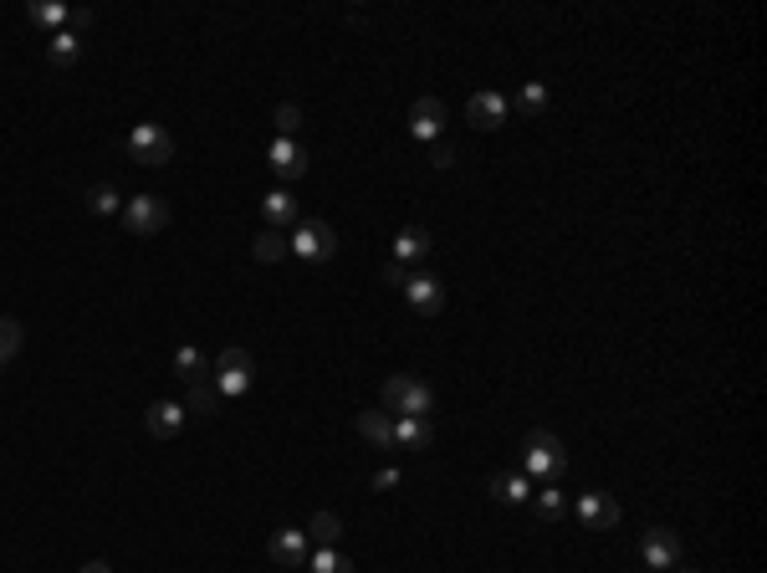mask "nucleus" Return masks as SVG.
Masks as SVG:
<instances>
[{
    "label": "nucleus",
    "mask_w": 767,
    "mask_h": 573,
    "mask_svg": "<svg viewBox=\"0 0 767 573\" xmlns=\"http://www.w3.org/2000/svg\"><path fill=\"white\" fill-rule=\"evenodd\" d=\"M215 379V389L220 394H246L251 389V379H256V364H251V354H246V348H225V354L215 359V369H210Z\"/></svg>",
    "instance_id": "5"
},
{
    "label": "nucleus",
    "mask_w": 767,
    "mask_h": 573,
    "mask_svg": "<svg viewBox=\"0 0 767 573\" xmlns=\"http://www.w3.org/2000/svg\"><path fill=\"white\" fill-rule=\"evenodd\" d=\"M430 164L435 169H450V164H456V149H450L445 139H430Z\"/></svg>",
    "instance_id": "32"
},
{
    "label": "nucleus",
    "mask_w": 767,
    "mask_h": 573,
    "mask_svg": "<svg viewBox=\"0 0 767 573\" xmlns=\"http://www.w3.org/2000/svg\"><path fill=\"white\" fill-rule=\"evenodd\" d=\"M532 502H537V517H548V522H558L563 512H568V492H563V481H548L543 492H532Z\"/></svg>",
    "instance_id": "24"
},
{
    "label": "nucleus",
    "mask_w": 767,
    "mask_h": 573,
    "mask_svg": "<svg viewBox=\"0 0 767 573\" xmlns=\"http://www.w3.org/2000/svg\"><path fill=\"white\" fill-rule=\"evenodd\" d=\"M425 256H430V231L404 226V231L394 236V261H399V267H415V261H425Z\"/></svg>",
    "instance_id": "19"
},
{
    "label": "nucleus",
    "mask_w": 767,
    "mask_h": 573,
    "mask_svg": "<svg viewBox=\"0 0 767 573\" xmlns=\"http://www.w3.org/2000/svg\"><path fill=\"white\" fill-rule=\"evenodd\" d=\"M522 461L532 476H548V481H563V471H568V451L553 430H532L522 440Z\"/></svg>",
    "instance_id": "1"
},
{
    "label": "nucleus",
    "mask_w": 767,
    "mask_h": 573,
    "mask_svg": "<svg viewBox=\"0 0 767 573\" xmlns=\"http://www.w3.org/2000/svg\"><path fill=\"white\" fill-rule=\"evenodd\" d=\"M123 226L133 236H154L169 226V205L159 195H133V200H123Z\"/></svg>",
    "instance_id": "6"
},
{
    "label": "nucleus",
    "mask_w": 767,
    "mask_h": 573,
    "mask_svg": "<svg viewBox=\"0 0 767 573\" xmlns=\"http://www.w3.org/2000/svg\"><path fill=\"white\" fill-rule=\"evenodd\" d=\"M384 410L430 415V410H435V394H430V384L415 379V374H389V379H384Z\"/></svg>",
    "instance_id": "2"
},
{
    "label": "nucleus",
    "mask_w": 767,
    "mask_h": 573,
    "mask_svg": "<svg viewBox=\"0 0 767 573\" xmlns=\"http://www.w3.org/2000/svg\"><path fill=\"white\" fill-rule=\"evenodd\" d=\"M287 241H292V256H302V261H328L338 251V236L328 220H297Z\"/></svg>",
    "instance_id": "4"
},
{
    "label": "nucleus",
    "mask_w": 767,
    "mask_h": 573,
    "mask_svg": "<svg viewBox=\"0 0 767 573\" xmlns=\"http://www.w3.org/2000/svg\"><path fill=\"white\" fill-rule=\"evenodd\" d=\"M404 302H410L415 307V313L420 318H440V307H445V287L435 282V277H425V272H410V277H404Z\"/></svg>",
    "instance_id": "8"
},
{
    "label": "nucleus",
    "mask_w": 767,
    "mask_h": 573,
    "mask_svg": "<svg viewBox=\"0 0 767 573\" xmlns=\"http://www.w3.org/2000/svg\"><path fill=\"white\" fill-rule=\"evenodd\" d=\"M517 108H522V113H543V108H548V87H543V82H527L522 93H517Z\"/></svg>",
    "instance_id": "30"
},
{
    "label": "nucleus",
    "mask_w": 767,
    "mask_h": 573,
    "mask_svg": "<svg viewBox=\"0 0 767 573\" xmlns=\"http://www.w3.org/2000/svg\"><path fill=\"white\" fill-rule=\"evenodd\" d=\"M266 553H272V563H282V568H297V563H307V533L302 527H277Z\"/></svg>",
    "instance_id": "10"
},
{
    "label": "nucleus",
    "mask_w": 767,
    "mask_h": 573,
    "mask_svg": "<svg viewBox=\"0 0 767 573\" xmlns=\"http://www.w3.org/2000/svg\"><path fill=\"white\" fill-rule=\"evenodd\" d=\"M507 98L496 93V87H486V93H471V103H466V123L471 128H502L507 123Z\"/></svg>",
    "instance_id": "9"
},
{
    "label": "nucleus",
    "mask_w": 767,
    "mask_h": 573,
    "mask_svg": "<svg viewBox=\"0 0 767 573\" xmlns=\"http://www.w3.org/2000/svg\"><path fill=\"white\" fill-rule=\"evenodd\" d=\"M261 215H266V226H272V231H287V226H297V220H302V210H297V200H292L287 190H272V195H266V200H261Z\"/></svg>",
    "instance_id": "18"
},
{
    "label": "nucleus",
    "mask_w": 767,
    "mask_h": 573,
    "mask_svg": "<svg viewBox=\"0 0 767 573\" xmlns=\"http://www.w3.org/2000/svg\"><path fill=\"white\" fill-rule=\"evenodd\" d=\"M645 573H650V568H645Z\"/></svg>",
    "instance_id": "38"
},
{
    "label": "nucleus",
    "mask_w": 767,
    "mask_h": 573,
    "mask_svg": "<svg viewBox=\"0 0 767 573\" xmlns=\"http://www.w3.org/2000/svg\"><path fill=\"white\" fill-rule=\"evenodd\" d=\"M440 128H445V103L440 98H415L410 103V134L415 139H440Z\"/></svg>",
    "instance_id": "11"
},
{
    "label": "nucleus",
    "mask_w": 767,
    "mask_h": 573,
    "mask_svg": "<svg viewBox=\"0 0 767 573\" xmlns=\"http://www.w3.org/2000/svg\"><path fill=\"white\" fill-rule=\"evenodd\" d=\"M389 487H399V471H394V466H384V471L374 476V492H389Z\"/></svg>",
    "instance_id": "33"
},
{
    "label": "nucleus",
    "mask_w": 767,
    "mask_h": 573,
    "mask_svg": "<svg viewBox=\"0 0 767 573\" xmlns=\"http://www.w3.org/2000/svg\"><path fill=\"white\" fill-rule=\"evenodd\" d=\"M578 522L589 527V533H604V527L619 522V502H609L604 492H583L578 497Z\"/></svg>",
    "instance_id": "13"
},
{
    "label": "nucleus",
    "mask_w": 767,
    "mask_h": 573,
    "mask_svg": "<svg viewBox=\"0 0 767 573\" xmlns=\"http://www.w3.org/2000/svg\"><path fill=\"white\" fill-rule=\"evenodd\" d=\"M82 205L93 210V215H123V200H118V190H113V185H93Z\"/></svg>",
    "instance_id": "26"
},
{
    "label": "nucleus",
    "mask_w": 767,
    "mask_h": 573,
    "mask_svg": "<svg viewBox=\"0 0 767 573\" xmlns=\"http://www.w3.org/2000/svg\"><path fill=\"white\" fill-rule=\"evenodd\" d=\"M144 425H149V435L174 440L179 430H185V405H174V400H154V405L144 410Z\"/></svg>",
    "instance_id": "14"
},
{
    "label": "nucleus",
    "mask_w": 767,
    "mask_h": 573,
    "mask_svg": "<svg viewBox=\"0 0 767 573\" xmlns=\"http://www.w3.org/2000/svg\"><path fill=\"white\" fill-rule=\"evenodd\" d=\"M307 538H312V543H323V548H333V543L343 538V517H338V512H312Z\"/></svg>",
    "instance_id": "22"
},
{
    "label": "nucleus",
    "mask_w": 767,
    "mask_h": 573,
    "mask_svg": "<svg viewBox=\"0 0 767 573\" xmlns=\"http://www.w3.org/2000/svg\"><path fill=\"white\" fill-rule=\"evenodd\" d=\"M220 400L225 394L205 379V384H190V405H185V415H220Z\"/></svg>",
    "instance_id": "25"
},
{
    "label": "nucleus",
    "mask_w": 767,
    "mask_h": 573,
    "mask_svg": "<svg viewBox=\"0 0 767 573\" xmlns=\"http://www.w3.org/2000/svg\"><path fill=\"white\" fill-rule=\"evenodd\" d=\"M404 277H410V272H404L399 261H384V282H389V287H404Z\"/></svg>",
    "instance_id": "34"
},
{
    "label": "nucleus",
    "mask_w": 767,
    "mask_h": 573,
    "mask_svg": "<svg viewBox=\"0 0 767 573\" xmlns=\"http://www.w3.org/2000/svg\"><path fill=\"white\" fill-rule=\"evenodd\" d=\"M77 57H82V36H72V31H57V36L47 41V62H52V67H62V72H67Z\"/></svg>",
    "instance_id": "21"
},
{
    "label": "nucleus",
    "mask_w": 767,
    "mask_h": 573,
    "mask_svg": "<svg viewBox=\"0 0 767 573\" xmlns=\"http://www.w3.org/2000/svg\"><path fill=\"white\" fill-rule=\"evenodd\" d=\"M272 118H277V128H282V139H292L297 128H302V108H297V103H282Z\"/></svg>",
    "instance_id": "31"
},
{
    "label": "nucleus",
    "mask_w": 767,
    "mask_h": 573,
    "mask_svg": "<svg viewBox=\"0 0 767 573\" xmlns=\"http://www.w3.org/2000/svg\"><path fill=\"white\" fill-rule=\"evenodd\" d=\"M287 251H292L287 231H261V236L251 241V256H256V261H266V267H272V261H282Z\"/></svg>",
    "instance_id": "23"
},
{
    "label": "nucleus",
    "mask_w": 767,
    "mask_h": 573,
    "mask_svg": "<svg viewBox=\"0 0 767 573\" xmlns=\"http://www.w3.org/2000/svg\"><path fill=\"white\" fill-rule=\"evenodd\" d=\"M665 573H696V568H681V563H675V568H665Z\"/></svg>",
    "instance_id": "37"
},
{
    "label": "nucleus",
    "mask_w": 767,
    "mask_h": 573,
    "mask_svg": "<svg viewBox=\"0 0 767 573\" xmlns=\"http://www.w3.org/2000/svg\"><path fill=\"white\" fill-rule=\"evenodd\" d=\"M266 164H272L282 180H302V174H307V149L297 139H277L272 154H266Z\"/></svg>",
    "instance_id": "15"
},
{
    "label": "nucleus",
    "mask_w": 767,
    "mask_h": 573,
    "mask_svg": "<svg viewBox=\"0 0 767 573\" xmlns=\"http://www.w3.org/2000/svg\"><path fill=\"white\" fill-rule=\"evenodd\" d=\"M26 16H31L36 26H62V21H67V6H52V0H31Z\"/></svg>",
    "instance_id": "29"
},
{
    "label": "nucleus",
    "mask_w": 767,
    "mask_h": 573,
    "mask_svg": "<svg viewBox=\"0 0 767 573\" xmlns=\"http://www.w3.org/2000/svg\"><path fill=\"white\" fill-rule=\"evenodd\" d=\"M394 446H404V451H430V446H435L430 415H399V420H394Z\"/></svg>",
    "instance_id": "12"
},
{
    "label": "nucleus",
    "mask_w": 767,
    "mask_h": 573,
    "mask_svg": "<svg viewBox=\"0 0 767 573\" xmlns=\"http://www.w3.org/2000/svg\"><path fill=\"white\" fill-rule=\"evenodd\" d=\"M307 573H353V563L338 548H318V553L307 558Z\"/></svg>",
    "instance_id": "27"
},
{
    "label": "nucleus",
    "mask_w": 767,
    "mask_h": 573,
    "mask_svg": "<svg viewBox=\"0 0 767 573\" xmlns=\"http://www.w3.org/2000/svg\"><path fill=\"white\" fill-rule=\"evenodd\" d=\"M82 573H113V568H108V563H98V558H93V563H82Z\"/></svg>",
    "instance_id": "36"
},
{
    "label": "nucleus",
    "mask_w": 767,
    "mask_h": 573,
    "mask_svg": "<svg viewBox=\"0 0 767 573\" xmlns=\"http://www.w3.org/2000/svg\"><path fill=\"white\" fill-rule=\"evenodd\" d=\"M123 149H128L133 164H144V169H159V164L174 159V139L164 134L159 123H139V128H133V134L123 139Z\"/></svg>",
    "instance_id": "3"
},
{
    "label": "nucleus",
    "mask_w": 767,
    "mask_h": 573,
    "mask_svg": "<svg viewBox=\"0 0 767 573\" xmlns=\"http://www.w3.org/2000/svg\"><path fill=\"white\" fill-rule=\"evenodd\" d=\"M21 338H26V333H21V323H16V318H0V364L21 354Z\"/></svg>",
    "instance_id": "28"
},
{
    "label": "nucleus",
    "mask_w": 767,
    "mask_h": 573,
    "mask_svg": "<svg viewBox=\"0 0 767 573\" xmlns=\"http://www.w3.org/2000/svg\"><path fill=\"white\" fill-rule=\"evenodd\" d=\"M486 492H491L496 502H507V507H522V502H532V481H527V476H512V471H496V476L486 481Z\"/></svg>",
    "instance_id": "17"
},
{
    "label": "nucleus",
    "mask_w": 767,
    "mask_h": 573,
    "mask_svg": "<svg viewBox=\"0 0 767 573\" xmlns=\"http://www.w3.org/2000/svg\"><path fill=\"white\" fill-rule=\"evenodd\" d=\"M67 21H72V36H77V31L93 26V11H67Z\"/></svg>",
    "instance_id": "35"
},
{
    "label": "nucleus",
    "mask_w": 767,
    "mask_h": 573,
    "mask_svg": "<svg viewBox=\"0 0 767 573\" xmlns=\"http://www.w3.org/2000/svg\"><path fill=\"white\" fill-rule=\"evenodd\" d=\"M210 369H215V364L200 354V348H179V354H174V374L185 379V384H205Z\"/></svg>",
    "instance_id": "20"
},
{
    "label": "nucleus",
    "mask_w": 767,
    "mask_h": 573,
    "mask_svg": "<svg viewBox=\"0 0 767 573\" xmlns=\"http://www.w3.org/2000/svg\"><path fill=\"white\" fill-rule=\"evenodd\" d=\"M358 425V435L369 440V446H379V451H394V415L389 410H364L353 420Z\"/></svg>",
    "instance_id": "16"
},
{
    "label": "nucleus",
    "mask_w": 767,
    "mask_h": 573,
    "mask_svg": "<svg viewBox=\"0 0 767 573\" xmlns=\"http://www.w3.org/2000/svg\"><path fill=\"white\" fill-rule=\"evenodd\" d=\"M640 558H645L650 573L675 568V563H681V533H675V527H650V533L640 538Z\"/></svg>",
    "instance_id": "7"
}]
</instances>
